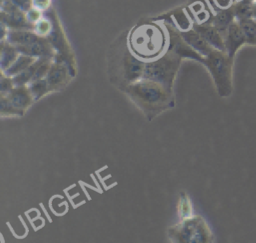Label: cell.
Instances as JSON below:
<instances>
[{
	"mask_svg": "<svg viewBox=\"0 0 256 243\" xmlns=\"http://www.w3.org/2000/svg\"><path fill=\"white\" fill-rule=\"evenodd\" d=\"M127 93L151 117L169 107L170 90L158 82L142 78L129 84Z\"/></svg>",
	"mask_w": 256,
	"mask_h": 243,
	"instance_id": "6da1fadb",
	"label": "cell"
},
{
	"mask_svg": "<svg viewBox=\"0 0 256 243\" xmlns=\"http://www.w3.org/2000/svg\"><path fill=\"white\" fill-rule=\"evenodd\" d=\"M132 50L140 57L155 58L164 48L165 36L162 30L150 24L135 28L130 37Z\"/></svg>",
	"mask_w": 256,
	"mask_h": 243,
	"instance_id": "7a4b0ae2",
	"label": "cell"
},
{
	"mask_svg": "<svg viewBox=\"0 0 256 243\" xmlns=\"http://www.w3.org/2000/svg\"><path fill=\"white\" fill-rule=\"evenodd\" d=\"M233 61L234 59H231L226 52L216 49L204 58L203 63L210 71L217 92L221 97H229L232 94Z\"/></svg>",
	"mask_w": 256,
	"mask_h": 243,
	"instance_id": "3957f363",
	"label": "cell"
},
{
	"mask_svg": "<svg viewBox=\"0 0 256 243\" xmlns=\"http://www.w3.org/2000/svg\"><path fill=\"white\" fill-rule=\"evenodd\" d=\"M175 228L177 241L210 242L213 240V235L208 225L199 216L189 217Z\"/></svg>",
	"mask_w": 256,
	"mask_h": 243,
	"instance_id": "277c9868",
	"label": "cell"
},
{
	"mask_svg": "<svg viewBox=\"0 0 256 243\" xmlns=\"http://www.w3.org/2000/svg\"><path fill=\"white\" fill-rule=\"evenodd\" d=\"M177 65L178 61L176 59L165 56L156 62L144 66L142 78L158 82L169 89L176 73Z\"/></svg>",
	"mask_w": 256,
	"mask_h": 243,
	"instance_id": "5b68a950",
	"label": "cell"
},
{
	"mask_svg": "<svg viewBox=\"0 0 256 243\" xmlns=\"http://www.w3.org/2000/svg\"><path fill=\"white\" fill-rule=\"evenodd\" d=\"M225 52L227 55L234 59L237 52L247 44L244 32L237 20H235L227 29L225 36Z\"/></svg>",
	"mask_w": 256,
	"mask_h": 243,
	"instance_id": "8992f818",
	"label": "cell"
},
{
	"mask_svg": "<svg viewBox=\"0 0 256 243\" xmlns=\"http://www.w3.org/2000/svg\"><path fill=\"white\" fill-rule=\"evenodd\" d=\"M195 31H197L206 42L216 50L225 52V39L224 35L213 25H201L196 26Z\"/></svg>",
	"mask_w": 256,
	"mask_h": 243,
	"instance_id": "52a82bcc",
	"label": "cell"
},
{
	"mask_svg": "<svg viewBox=\"0 0 256 243\" xmlns=\"http://www.w3.org/2000/svg\"><path fill=\"white\" fill-rule=\"evenodd\" d=\"M6 98L12 106L21 112H23L33 102V96L29 89L22 86L12 89V91L7 94Z\"/></svg>",
	"mask_w": 256,
	"mask_h": 243,
	"instance_id": "ba28073f",
	"label": "cell"
},
{
	"mask_svg": "<svg viewBox=\"0 0 256 243\" xmlns=\"http://www.w3.org/2000/svg\"><path fill=\"white\" fill-rule=\"evenodd\" d=\"M235 20H236L235 14L231 6L229 8H223L221 11H219L215 15L212 25L215 26L225 36L227 29Z\"/></svg>",
	"mask_w": 256,
	"mask_h": 243,
	"instance_id": "9c48e42d",
	"label": "cell"
},
{
	"mask_svg": "<svg viewBox=\"0 0 256 243\" xmlns=\"http://www.w3.org/2000/svg\"><path fill=\"white\" fill-rule=\"evenodd\" d=\"M67 78V72L63 65L52 66L47 73V83L49 90H56V88L61 87L65 84Z\"/></svg>",
	"mask_w": 256,
	"mask_h": 243,
	"instance_id": "30bf717a",
	"label": "cell"
},
{
	"mask_svg": "<svg viewBox=\"0 0 256 243\" xmlns=\"http://www.w3.org/2000/svg\"><path fill=\"white\" fill-rule=\"evenodd\" d=\"M253 3L254 0H240L232 5L236 20L253 17Z\"/></svg>",
	"mask_w": 256,
	"mask_h": 243,
	"instance_id": "8fae6325",
	"label": "cell"
},
{
	"mask_svg": "<svg viewBox=\"0 0 256 243\" xmlns=\"http://www.w3.org/2000/svg\"><path fill=\"white\" fill-rule=\"evenodd\" d=\"M244 32V35L247 40V45L256 46V20L251 18H245L237 20Z\"/></svg>",
	"mask_w": 256,
	"mask_h": 243,
	"instance_id": "7c38bea8",
	"label": "cell"
},
{
	"mask_svg": "<svg viewBox=\"0 0 256 243\" xmlns=\"http://www.w3.org/2000/svg\"><path fill=\"white\" fill-rule=\"evenodd\" d=\"M28 89L31 92L33 98H35V100L39 99L41 96H43L48 91H50L46 79L45 80L44 79H38V80L31 81L30 87Z\"/></svg>",
	"mask_w": 256,
	"mask_h": 243,
	"instance_id": "4fadbf2b",
	"label": "cell"
},
{
	"mask_svg": "<svg viewBox=\"0 0 256 243\" xmlns=\"http://www.w3.org/2000/svg\"><path fill=\"white\" fill-rule=\"evenodd\" d=\"M33 62V59L31 58H28V57H21L19 59V61L15 64V65H12L11 68H9L7 71H9L7 73V75H13V74H19L20 72L24 71L26 69V67L31 63Z\"/></svg>",
	"mask_w": 256,
	"mask_h": 243,
	"instance_id": "5bb4252c",
	"label": "cell"
},
{
	"mask_svg": "<svg viewBox=\"0 0 256 243\" xmlns=\"http://www.w3.org/2000/svg\"><path fill=\"white\" fill-rule=\"evenodd\" d=\"M253 18L256 20V0L253 3Z\"/></svg>",
	"mask_w": 256,
	"mask_h": 243,
	"instance_id": "9a60e30c",
	"label": "cell"
}]
</instances>
